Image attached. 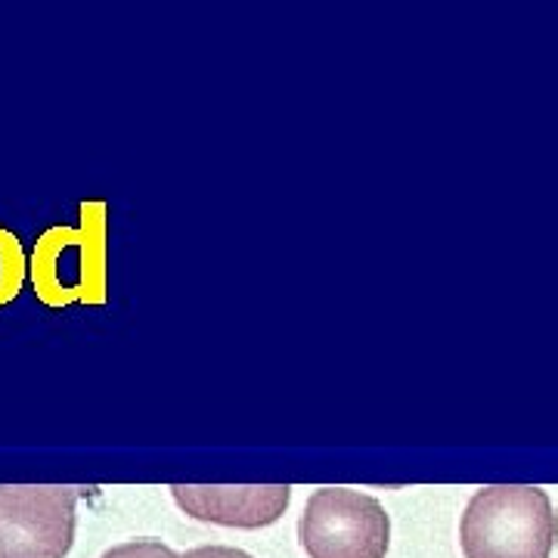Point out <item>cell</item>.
<instances>
[{"label": "cell", "instance_id": "52a82bcc", "mask_svg": "<svg viewBox=\"0 0 558 558\" xmlns=\"http://www.w3.org/2000/svg\"><path fill=\"white\" fill-rule=\"evenodd\" d=\"M100 558H183L161 539H128L112 549H106Z\"/></svg>", "mask_w": 558, "mask_h": 558}, {"label": "cell", "instance_id": "ba28073f", "mask_svg": "<svg viewBox=\"0 0 558 558\" xmlns=\"http://www.w3.org/2000/svg\"><path fill=\"white\" fill-rule=\"evenodd\" d=\"M183 558H255L248 553H242L236 546H199V549H190Z\"/></svg>", "mask_w": 558, "mask_h": 558}, {"label": "cell", "instance_id": "7a4b0ae2", "mask_svg": "<svg viewBox=\"0 0 558 558\" xmlns=\"http://www.w3.org/2000/svg\"><path fill=\"white\" fill-rule=\"evenodd\" d=\"M78 215V227H50L32 248L28 277L47 307L106 301V202H81Z\"/></svg>", "mask_w": 558, "mask_h": 558}, {"label": "cell", "instance_id": "277c9868", "mask_svg": "<svg viewBox=\"0 0 558 558\" xmlns=\"http://www.w3.org/2000/svg\"><path fill=\"white\" fill-rule=\"evenodd\" d=\"M78 490L0 484V558H65L75 543Z\"/></svg>", "mask_w": 558, "mask_h": 558}, {"label": "cell", "instance_id": "5b68a950", "mask_svg": "<svg viewBox=\"0 0 558 558\" xmlns=\"http://www.w3.org/2000/svg\"><path fill=\"white\" fill-rule=\"evenodd\" d=\"M174 502L196 521L258 531L277 524L292 499L289 484H252V487H199V484H174Z\"/></svg>", "mask_w": 558, "mask_h": 558}, {"label": "cell", "instance_id": "3957f363", "mask_svg": "<svg viewBox=\"0 0 558 558\" xmlns=\"http://www.w3.org/2000/svg\"><path fill=\"white\" fill-rule=\"evenodd\" d=\"M299 539L311 558H385L391 546V519L369 494L319 487L304 506Z\"/></svg>", "mask_w": 558, "mask_h": 558}, {"label": "cell", "instance_id": "8992f818", "mask_svg": "<svg viewBox=\"0 0 558 558\" xmlns=\"http://www.w3.org/2000/svg\"><path fill=\"white\" fill-rule=\"evenodd\" d=\"M25 274H28V258L20 236L0 227V307L20 299Z\"/></svg>", "mask_w": 558, "mask_h": 558}, {"label": "cell", "instance_id": "6da1fadb", "mask_svg": "<svg viewBox=\"0 0 558 558\" xmlns=\"http://www.w3.org/2000/svg\"><path fill=\"white\" fill-rule=\"evenodd\" d=\"M556 539L553 499L527 484L481 487L459 521L465 558H549Z\"/></svg>", "mask_w": 558, "mask_h": 558}]
</instances>
